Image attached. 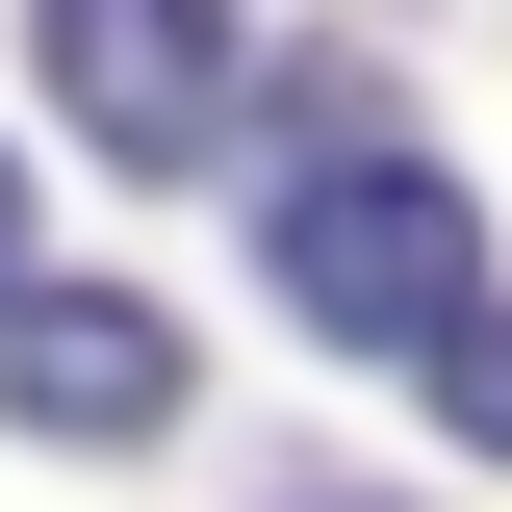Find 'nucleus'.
I'll return each instance as SVG.
<instances>
[{
  "label": "nucleus",
  "instance_id": "20e7f679",
  "mask_svg": "<svg viewBox=\"0 0 512 512\" xmlns=\"http://www.w3.org/2000/svg\"><path fill=\"white\" fill-rule=\"evenodd\" d=\"M436 410H461V436L512 461V308H461V333H436Z\"/></svg>",
  "mask_w": 512,
  "mask_h": 512
},
{
  "label": "nucleus",
  "instance_id": "423d86ee",
  "mask_svg": "<svg viewBox=\"0 0 512 512\" xmlns=\"http://www.w3.org/2000/svg\"><path fill=\"white\" fill-rule=\"evenodd\" d=\"M308 512H359V487H308Z\"/></svg>",
  "mask_w": 512,
  "mask_h": 512
},
{
  "label": "nucleus",
  "instance_id": "39448f33",
  "mask_svg": "<svg viewBox=\"0 0 512 512\" xmlns=\"http://www.w3.org/2000/svg\"><path fill=\"white\" fill-rule=\"evenodd\" d=\"M26 231H52V205H26V154H0V282H26Z\"/></svg>",
  "mask_w": 512,
  "mask_h": 512
},
{
  "label": "nucleus",
  "instance_id": "f03ea898",
  "mask_svg": "<svg viewBox=\"0 0 512 512\" xmlns=\"http://www.w3.org/2000/svg\"><path fill=\"white\" fill-rule=\"evenodd\" d=\"M52 26V103L103 128V154H231V103H256V0H26Z\"/></svg>",
  "mask_w": 512,
  "mask_h": 512
},
{
  "label": "nucleus",
  "instance_id": "f257e3e1",
  "mask_svg": "<svg viewBox=\"0 0 512 512\" xmlns=\"http://www.w3.org/2000/svg\"><path fill=\"white\" fill-rule=\"evenodd\" d=\"M256 282L308 333H359V359H436V333L487 308V205H461L436 154H282V180H256Z\"/></svg>",
  "mask_w": 512,
  "mask_h": 512
},
{
  "label": "nucleus",
  "instance_id": "7ed1b4c3",
  "mask_svg": "<svg viewBox=\"0 0 512 512\" xmlns=\"http://www.w3.org/2000/svg\"><path fill=\"white\" fill-rule=\"evenodd\" d=\"M0 410L77 436V461H128V436H180V333L128 282H0Z\"/></svg>",
  "mask_w": 512,
  "mask_h": 512
}]
</instances>
